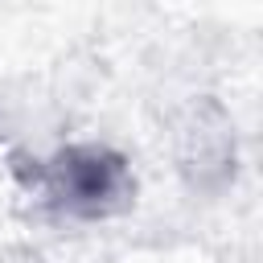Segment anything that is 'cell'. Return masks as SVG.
<instances>
[{
  "label": "cell",
  "mask_w": 263,
  "mask_h": 263,
  "mask_svg": "<svg viewBox=\"0 0 263 263\" xmlns=\"http://www.w3.org/2000/svg\"><path fill=\"white\" fill-rule=\"evenodd\" d=\"M177 160L193 189H222L226 181H234V164H238L234 119H226V111L218 107L193 111V119L181 132Z\"/></svg>",
  "instance_id": "2"
},
{
  "label": "cell",
  "mask_w": 263,
  "mask_h": 263,
  "mask_svg": "<svg viewBox=\"0 0 263 263\" xmlns=\"http://www.w3.org/2000/svg\"><path fill=\"white\" fill-rule=\"evenodd\" d=\"M29 193L58 222L107 226L136 210L140 177L123 148L107 140H66L33 160Z\"/></svg>",
  "instance_id": "1"
}]
</instances>
